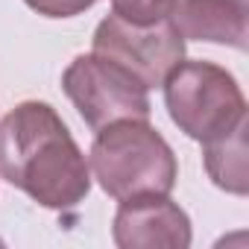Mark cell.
<instances>
[{"instance_id":"obj_1","label":"cell","mask_w":249,"mask_h":249,"mask_svg":"<svg viewBox=\"0 0 249 249\" xmlns=\"http://www.w3.org/2000/svg\"><path fill=\"white\" fill-rule=\"evenodd\" d=\"M0 176L33 202L71 211L91 191V167L50 103H18L0 120Z\"/></svg>"},{"instance_id":"obj_2","label":"cell","mask_w":249,"mask_h":249,"mask_svg":"<svg viewBox=\"0 0 249 249\" xmlns=\"http://www.w3.org/2000/svg\"><path fill=\"white\" fill-rule=\"evenodd\" d=\"M88 167L100 188L117 202L170 194L179 176L173 147L150 126V120H117L97 129L88 150Z\"/></svg>"},{"instance_id":"obj_3","label":"cell","mask_w":249,"mask_h":249,"mask_svg":"<svg viewBox=\"0 0 249 249\" xmlns=\"http://www.w3.org/2000/svg\"><path fill=\"white\" fill-rule=\"evenodd\" d=\"M164 106L188 138L205 144L246 120V97L237 79L214 62H179L164 79Z\"/></svg>"},{"instance_id":"obj_4","label":"cell","mask_w":249,"mask_h":249,"mask_svg":"<svg viewBox=\"0 0 249 249\" xmlns=\"http://www.w3.org/2000/svg\"><path fill=\"white\" fill-rule=\"evenodd\" d=\"M62 88L94 132L117 120H150L153 111L150 88L126 68L97 53L76 56L62 73Z\"/></svg>"},{"instance_id":"obj_5","label":"cell","mask_w":249,"mask_h":249,"mask_svg":"<svg viewBox=\"0 0 249 249\" xmlns=\"http://www.w3.org/2000/svg\"><path fill=\"white\" fill-rule=\"evenodd\" d=\"M97 56L126 68L147 88H161L170 71L185 59V38L170 18L156 24H129L120 15H106L91 38Z\"/></svg>"},{"instance_id":"obj_6","label":"cell","mask_w":249,"mask_h":249,"mask_svg":"<svg viewBox=\"0 0 249 249\" xmlns=\"http://www.w3.org/2000/svg\"><path fill=\"white\" fill-rule=\"evenodd\" d=\"M111 240L120 249H188L194 231L191 217L167 194H153L120 202Z\"/></svg>"},{"instance_id":"obj_7","label":"cell","mask_w":249,"mask_h":249,"mask_svg":"<svg viewBox=\"0 0 249 249\" xmlns=\"http://www.w3.org/2000/svg\"><path fill=\"white\" fill-rule=\"evenodd\" d=\"M170 21L185 41L191 38L246 50L249 0H179Z\"/></svg>"},{"instance_id":"obj_8","label":"cell","mask_w":249,"mask_h":249,"mask_svg":"<svg viewBox=\"0 0 249 249\" xmlns=\"http://www.w3.org/2000/svg\"><path fill=\"white\" fill-rule=\"evenodd\" d=\"M202 159L211 182L223 188L226 194L246 196L249 194V176H246V120L234 126L229 135H220L214 141L202 144Z\"/></svg>"},{"instance_id":"obj_9","label":"cell","mask_w":249,"mask_h":249,"mask_svg":"<svg viewBox=\"0 0 249 249\" xmlns=\"http://www.w3.org/2000/svg\"><path fill=\"white\" fill-rule=\"evenodd\" d=\"M179 0H111V12L129 24H156L173 15Z\"/></svg>"},{"instance_id":"obj_10","label":"cell","mask_w":249,"mask_h":249,"mask_svg":"<svg viewBox=\"0 0 249 249\" xmlns=\"http://www.w3.org/2000/svg\"><path fill=\"white\" fill-rule=\"evenodd\" d=\"M24 3L44 18H76L88 12L97 0H24Z\"/></svg>"}]
</instances>
